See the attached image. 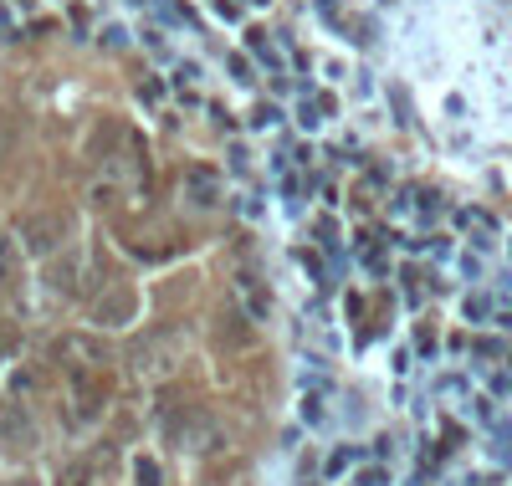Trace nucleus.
I'll return each instance as SVG.
<instances>
[{
    "label": "nucleus",
    "mask_w": 512,
    "mask_h": 486,
    "mask_svg": "<svg viewBox=\"0 0 512 486\" xmlns=\"http://www.w3.org/2000/svg\"><path fill=\"white\" fill-rule=\"evenodd\" d=\"M16 486H26V481H16Z\"/></svg>",
    "instance_id": "4"
},
{
    "label": "nucleus",
    "mask_w": 512,
    "mask_h": 486,
    "mask_svg": "<svg viewBox=\"0 0 512 486\" xmlns=\"http://www.w3.org/2000/svg\"><path fill=\"white\" fill-rule=\"evenodd\" d=\"M16 246L21 241H0V282H11V272H16Z\"/></svg>",
    "instance_id": "1"
},
{
    "label": "nucleus",
    "mask_w": 512,
    "mask_h": 486,
    "mask_svg": "<svg viewBox=\"0 0 512 486\" xmlns=\"http://www.w3.org/2000/svg\"><path fill=\"white\" fill-rule=\"evenodd\" d=\"M139 486H159V461H139Z\"/></svg>",
    "instance_id": "2"
},
{
    "label": "nucleus",
    "mask_w": 512,
    "mask_h": 486,
    "mask_svg": "<svg viewBox=\"0 0 512 486\" xmlns=\"http://www.w3.org/2000/svg\"><path fill=\"white\" fill-rule=\"evenodd\" d=\"M57 486H88V471H82V466H67V471L57 476Z\"/></svg>",
    "instance_id": "3"
}]
</instances>
